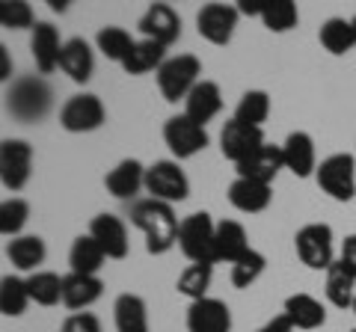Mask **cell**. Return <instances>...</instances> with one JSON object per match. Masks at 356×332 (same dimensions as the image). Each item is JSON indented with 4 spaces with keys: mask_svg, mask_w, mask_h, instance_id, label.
Here are the masks:
<instances>
[{
    "mask_svg": "<svg viewBox=\"0 0 356 332\" xmlns=\"http://www.w3.org/2000/svg\"><path fill=\"white\" fill-rule=\"evenodd\" d=\"M131 223L146 235V249L152 256H163L178 243V217L172 205L158 202V199H140L131 208Z\"/></svg>",
    "mask_w": 356,
    "mask_h": 332,
    "instance_id": "6da1fadb",
    "label": "cell"
},
{
    "mask_svg": "<svg viewBox=\"0 0 356 332\" xmlns=\"http://www.w3.org/2000/svg\"><path fill=\"white\" fill-rule=\"evenodd\" d=\"M54 92L42 77H18L13 83V90L6 92V110L13 113L18 122H36L51 110Z\"/></svg>",
    "mask_w": 356,
    "mask_h": 332,
    "instance_id": "7a4b0ae2",
    "label": "cell"
},
{
    "mask_svg": "<svg viewBox=\"0 0 356 332\" xmlns=\"http://www.w3.org/2000/svg\"><path fill=\"white\" fill-rule=\"evenodd\" d=\"M199 74H202L199 57H193V53H178V57H170L158 69V90L170 104L184 101V98L193 92V86L199 83Z\"/></svg>",
    "mask_w": 356,
    "mask_h": 332,
    "instance_id": "3957f363",
    "label": "cell"
},
{
    "mask_svg": "<svg viewBox=\"0 0 356 332\" xmlns=\"http://www.w3.org/2000/svg\"><path fill=\"white\" fill-rule=\"evenodd\" d=\"M318 187L336 202H350L356 196V158L348 151L330 154L318 163Z\"/></svg>",
    "mask_w": 356,
    "mask_h": 332,
    "instance_id": "277c9868",
    "label": "cell"
},
{
    "mask_svg": "<svg viewBox=\"0 0 356 332\" xmlns=\"http://www.w3.org/2000/svg\"><path fill=\"white\" fill-rule=\"evenodd\" d=\"M214 231H217V223L211 219V214L196 211L181 219L178 247H181V252L193 264H214Z\"/></svg>",
    "mask_w": 356,
    "mask_h": 332,
    "instance_id": "5b68a950",
    "label": "cell"
},
{
    "mask_svg": "<svg viewBox=\"0 0 356 332\" xmlns=\"http://www.w3.org/2000/svg\"><path fill=\"white\" fill-rule=\"evenodd\" d=\"M297 258L309 270H330L336 264V247H332V229L327 223H309L294 235Z\"/></svg>",
    "mask_w": 356,
    "mask_h": 332,
    "instance_id": "8992f818",
    "label": "cell"
},
{
    "mask_svg": "<svg viewBox=\"0 0 356 332\" xmlns=\"http://www.w3.org/2000/svg\"><path fill=\"white\" fill-rule=\"evenodd\" d=\"M146 190L149 199L175 205L191 196V181H187L178 160H154L152 166H146Z\"/></svg>",
    "mask_w": 356,
    "mask_h": 332,
    "instance_id": "52a82bcc",
    "label": "cell"
},
{
    "mask_svg": "<svg viewBox=\"0 0 356 332\" xmlns=\"http://www.w3.org/2000/svg\"><path fill=\"white\" fill-rule=\"evenodd\" d=\"M107 122V110L102 104V98L92 92H81L72 95L69 101L60 110V125L72 134H89V131H98Z\"/></svg>",
    "mask_w": 356,
    "mask_h": 332,
    "instance_id": "ba28073f",
    "label": "cell"
},
{
    "mask_svg": "<svg viewBox=\"0 0 356 332\" xmlns=\"http://www.w3.org/2000/svg\"><path fill=\"white\" fill-rule=\"evenodd\" d=\"M33 169V149L24 140H3L0 146V181L6 190H24Z\"/></svg>",
    "mask_w": 356,
    "mask_h": 332,
    "instance_id": "9c48e42d",
    "label": "cell"
},
{
    "mask_svg": "<svg viewBox=\"0 0 356 332\" xmlns=\"http://www.w3.org/2000/svg\"><path fill=\"white\" fill-rule=\"evenodd\" d=\"M163 142L170 146V151L175 154L178 160H187V158H193V154H199V151L208 146V131L181 113V116L166 119V125H163Z\"/></svg>",
    "mask_w": 356,
    "mask_h": 332,
    "instance_id": "30bf717a",
    "label": "cell"
},
{
    "mask_svg": "<svg viewBox=\"0 0 356 332\" xmlns=\"http://www.w3.org/2000/svg\"><path fill=\"white\" fill-rule=\"evenodd\" d=\"M238 18H241L238 6H232V3H208V6L199 9L196 30H199V36L211 42V45H229L232 36H235Z\"/></svg>",
    "mask_w": 356,
    "mask_h": 332,
    "instance_id": "8fae6325",
    "label": "cell"
},
{
    "mask_svg": "<svg viewBox=\"0 0 356 332\" xmlns=\"http://www.w3.org/2000/svg\"><path fill=\"white\" fill-rule=\"evenodd\" d=\"M137 27L143 33V39L158 42L163 48L175 45L178 36H181V18H178V13L170 3H152L146 13H143Z\"/></svg>",
    "mask_w": 356,
    "mask_h": 332,
    "instance_id": "7c38bea8",
    "label": "cell"
},
{
    "mask_svg": "<svg viewBox=\"0 0 356 332\" xmlns=\"http://www.w3.org/2000/svg\"><path fill=\"white\" fill-rule=\"evenodd\" d=\"M264 146V134L261 128H252V125H243L238 119H229L220 131V151L222 158L235 160V166L241 160H247L252 151H259Z\"/></svg>",
    "mask_w": 356,
    "mask_h": 332,
    "instance_id": "4fadbf2b",
    "label": "cell"
},
{
    "mask_svg": "<svg viewBox=\"0 0 356 332\" xmlns=\"http://www.w3.org/2000/svg\"><path fill=\"white\" fill-rule=\"evenodd\" d=\"M187 332H232V312L222 300L205 297L187 306Z\"/></svg>",
    "mask_w": 356,
    "mask_h": 332,
    "instance_id": "5bb4252c",
    "label": "cell"
},
{
    "mask_svg": "<svg viewBox=\"0 0 356 332\" xmlns=\"http://www.w3.org/2000/svg\"><path fill=\"white\" fill-rule=\"evenodd\" d=\"M238 179H250V181H261L270 184L276 175L285 169V158H282V146H264L259 151H252L247 160H241L238 166Z\"/></svg>",
    "mask_w": 356,
    "mask_h": 332,
    "instance_id": "9a60e30c",
    "label": "cell"
},
{
    "mask_svg": "<svg viewBox=\"0 0 356 332\" xmlns=\"http://www.w3.org/2000/svg\"><path fill=\"white\" fill-rule=\"evenodd\" d=\"M282 158L285 169L294 172L297 179H309L312 172H318V154H315V140L306 131H294L282 142Z\"/></svg>",
    "mask_w": 356,
    "mask_h": 332,
    "instance_id": "2e32d148",
    "label": "cell"
},
{
    "mask_svg": "<svg viewBox=\"0 0 356 332\" xmlns=\"http://www.w3.org/2000/svg\"><path fill=\"white\" fill-rule=\"evenodd\" d=\"M89 235L102 243L107 258L122 261L128 256V226L122 223L116 214H98L92 223H89Z\"/></svg>",
    "mask_w": 356,
    "mask_h": 332,
    "instance_id": "e0dca14e",
    "label": "cell"
},
{
    "mask_svg": "<svg viewBox=\"0 0 356 332\" xmlns=\"http://www.w3.org/2000/svg\"><path fill=\"white\" fill-rule=\"evenodd\" d=\"M63 45H65V42H60V30L54 24H48V21H39V24L33 27L30 53H33V60H36L42 74H51L54 69H60Z\"/></svg>",
    "mask_w": 356,
    "mask_h": 332,
    "instance_id": "ac0fdd59",
    "label": "cell"
},
{
    "mask_svg": "<svg viewBox=\"0 0 356 332\" xmlns=\"http://www.w3.org/2000/svg\"><path fill=\"white\" fill-rule=\"evenodd\" d=\"M104 187H107V193L116 199H134L140 193V187H146V166L134 158L119 160L113 169L104 175Z\"/></svg>",
    "mask_w": 356,
    "mask_h": 332,
    "instance_id": "d6986e66",
    "label": "cell"
},
{
    "mask_svg": "<svg viewBox=\"0 0 356 332\" xmlns=\"http://www.w3.org/2000/svg\"><path fill=\"white\" fill-rule=\"evenodd\" d=\"M222 110V92L214 81H199L193 86V92L184 98V116L193 119L196 125H208L211 119Z\"/></svg>",
    "mask_w": 356,
    "mask_h": 332,
    "instance_id": "ffe728a7",
    "label": "cell"
},
{
    "mask_svg": "<svg viewBox=\"0 0 356 332\" xmlns=\"http://www.w3.org/2000/svg\"><path fill=\"white\" fill-rule=\"evenodd\" d=\"M252 247L247 240V229H243L238 219H222L217 223L214 231V261H226V264H235L247 256Z\"/></svg>",
    "mask_w": 356,
    "mask_h": 332,
    "instance_id": "44dd1931",
    "label": "cell"
},
{
    "mask_svg": "<svg viewBox=\"0 0 356 332\" xmlns=\"http://www.w3.org/2000/svg\"><path fill=\"white\" fill-rule=\"evenodd\" d=\"M229 202H232V208H238L241 214H261L270 208L273 190H270V184L235 179L229 184Z\"/></svg>",
    "mask_w": 356,
    "mask_h": 332,
    "instance_id": "7402d4cb",
    "label": "cell"
},
{
    "mask_svg": "<svg viewBox=\"0 0 356 332\" xmlns=\"http://www.w3.org/2000/svg\"><path fill=\"white\" fill-rule=\"evenodd\" d=\"M282 315L291 320L294 329H321L327 324V308L321 306V300H315L312 294H291V297H285Z\"/></svg>",
    "mask_w": 356,
    "mask_h": 332,
    "instance_id": "603a6c76",
    "label": "cell"
},
{
    "mask_svg": "<svg viewBox=\"0 0 356 332\" xmlns=\"http://www.w3.org/2000/svg\"><path fill=\"white\" fill-rule=\"evenodd\" d=\"M102 294H104V282L98 279V276H83V273L63 276V303L74 308V312L98 303Z\"/></svg>",
    "mask_w": 356,
    "mask_h": 332,
    "instance_id": "cb8c5ba5",
    "label": "cell"
},
{
    "mask_svg": "<svg viewBox=\"0 0 356 332\" xmlns=\"http://www.w3.org/2000/svg\"><path fill=\"white\" fill-rule=\"evenodd\" d=\"M60 69L72 77L74 83H86L95 72V53L86 39H69L60 53Z\"/></svg>",
    "mask_w": 356,
    "mask_h": 332,
    "instance_id": "d4e9b609",
    "label": "cell"
},
{
    "mask_svg": "<svg viewBox=\"0 0 356 332\" xmlns=\"http://www.w3.org/2000/svg\"><path fill=\"white\" fill-rule=\"evenodd\" d=\"M116 332H149V306L137 294H119L113 303Z\"/></svg>",
    "mask_w": 356,
    "mask_h": 332,
    "instance_id": "484cf974",
    "label": "cell"
},
{
    "mask_svg": "<svg viewBox=\"0 0 356 332\" xmlns=\"http://www.w3.org/2000/svg\"><path fill=\"white\" fill-rule=\"evenodd\" d=\"M107 261V252L102 249L92 235H81L74 238L72 249H69V264H72V273H83V276H98V270L104 267Z\"/></svg>",
    "mask_w": 356,
    "mask_h": 332,
    "instance_id": "4316f807",
    "label": "cell"
},
{
    "mask_svg": "<svg viewBox=\"0 0 356 332\" xmlns=\"http://www.w3.org/2000/svg\"><path fill=\"white\" fill-rule=\"evenodd\" d=\"M44 256H48V249H44V240L39 235H21L6 243V258L13 261V267L24 273H36Z\"/></svg>",
    "mask_w": 356,
    "mask_h": 332,
    "instance_id": "83f0119b",
    "label": "cell"
},
{
    "mask_svg": "<svg viewBox=\"0 0 356 332\" xmlns=\"http://www.w3.org/2000/svg\"><path fill=\"white\" fill-rule=\"evenodd\" d=\"M166 60H170V57H166L163 45H158V42H149V39H140V42H134V48L125 57V63H122V69H125V74L140 77V74L158 72Z\"/></svg>",
    "mask_w": 356,
    "mask_h": 332,
    "instance_id": "f1b7e54d",
    "label": "cell"
},
{
    "mask_svg": "<svg viewBox=\"0 0 356 332\" xmlns=\"http://www.w3.org/2000/svg\"><path fill=\"white\" fill-rule=\"evenodd\" d=\"M324 291H327V300L336 306V308H353V300H356V276H350L348 270H344V264L336 261L327 270Z\"/></svg>",
    "mask_w": 356,
    "mask_h": 332,
    "instance_id": "f546056e",
    "label": "cell"
},
{
    "mask_svg": "<svg viewBox=\"0 0 356 332\" xmlns=\"http://www.w3.org/2000/svg\"><path fill=\"white\" fill-rule=\"evenodd\" d=\"M321 45H324L332 57H344L350 48H356V30H353V21H344V18H327L324 27H321Z\"/></svg>",
    "mask_w": 356,
    "mask_h": 332,
    "instance_id": "4dcf8cb0",
    "label": "cell"
},
{
    "mask_svg": "<svg viewBox=\"0 0 356 332\" xmlns=\"http://www.w3.org/2000/svg\"><path fill=\"white\" fill-rule=\"evenodd\" d=\"M30 291H27V279L21 276H3L0 279V312L6 317H21L30 306Z\"/></svg>",
    "mask_w": 356,
    "mask_h": 332,
    "instance_id": "1f68e13d",
    "label": "cell"
},
{
    "mask_svg": "<svg viewBox=\"0 0 356 332\" xmlns=\"http://www.w3.org/2000/svg\"><path fill=\"white\" fill-rule=\"evenodd\" d=\"M211 276H214V264H191L175 282V291L187 297L191 303L196 300H205L208 297V288H211Z\"/></svg>",
    "mask_w": 356,
    "mask_h": 332,
    "instance_id": "d6a6232c",
    "label": "cell"
},
{
    "mask_svg": "<svg viewBox=\"0 0 356 332\" xmlns=\"http://www.w3.org/2000/svg\"><path fill=\"white\" fill-rule=\"evenodd\" d=\"M27 291L30 300L39 306H57L63 300V279L51 270H36L27 276Z\"/></svg>",
    "mask_w": 356,
    "mask_h": 332,
    "instance_id": "836d02e7",
    "label": "cell"
},
{
    "mask_svg": "<svg viewBox=\"0 0 356 332\" xmlns=\"http://www.w3.org/2000/svg\"><path fill=\"white\" fill-rule=\"evenodd\" d=\"M95 45H98V51H102L107 60H113V63L122 65V63H125V57L131 53V48H134V39H131V33L125 27L107 24V27L98 30Z\"/></svg>",
    "mask_w": 356,
    "mask_h": 332,
    "instance_id": "e575fe53",
    "label": "cell"
},
{
    "mask_svg": "<svg viewBox=\"0 0 356 332\" xmlns=\"http://www.w3.org/2000/svg\"><path fill=\"white\" fill-rule=\"evenodd\" d=\"M267 116H270V95L264 90H250L241 95L232 119L243 122V125H252V128H261V122H267Z\"/></svg>",
    "mask_w": 356,
    "mask_h": 332,
    "instance_id": "d590c367",
    "label": "cell"
},
{
    "mask_svg": "<svg viewBox=\"0 0 356 332\" xmlns=\"http://www.w3.org/2000/svg\"><path fill=\"white\" fill-rule=\"evenodd\" d=\"M297 21H300V13H297L294 0H267V3H264L261 24L270 30V33H288V30H294Z\"/></svg>",
    "mask_w": 356,
    "mask_h": 332,
    "instance_id": "8d00e7d4",
    "label": "cell"
},
{
    "mask_svg": "<svg viewBox=\"0 0 356 332\" xmlns=\"http://www.w3.org/2000/svg\"><path fill=\"white\" fill-rule=\"evenodd\" d=\"M27 219H30V202L27 199H6L3 205H0V231H3L6 238H21V231H24L27 226Z\"/></svg>",
    "mask_w": 356,
    "mask_h": 332,
    "instance_id": "74e56055",
    "label": "cell"
},
{
    "mask_svg": "<svg viewBox=\"0 0 356 332\" xmlns=\"http://www.w3.org/2000/svg\"><path fill=\"white\" fill-rule=\"evenodd\" d=\"M264 267H267V258L261 256L259 249H250L241 261L232 264V285L241 288V291L243 288H250V285H255L259 282V276L264 273Z\"/></svg>",
    "mask_w": 356,
    "mask_h": 332,
    "instance_id": "f35d334b",
    "label": "cell"
},
{
    "mask_svg": "<svg viewBox=\"0 0 356 332\" xmlns=\"http://www.w3.org/2000/svg\"><path fill=\"white\" fill-rule=\"evenodd\" d=\"M0 24L6 30H27L36 27V15L27 0H3L0 3Z\"/></svg>",
    "mask_w": 356,
    "mask_h": 332,
    "instance_id": "ab89813d",
    "label": "cell"
},
{
    "mask_svg": "<svg viewBox=\"0 0 356 332\" xmlns=\"http://www.w3.org/2000/svg\"><path fill=\"white\" fill-rule=\"evenodd\" d=\"M60 332H102V320L89 312H74L63 320Z\"/></svg>",
    "mask_w": 356,
    "mask_h": 332,
    "instance_id": "60d3db41",
    "label": "cell"
},
{
    "mask_svg": "<svg viewBox=\"0 0 356 332\" xmlns=\"http://www.w3.org/2000/svg\"><path fill=\"white\" fill-rule=\"evenodd\" d=\"M339 261L344 264V270L350 276H356V235H348L341 243V252H339Z\"/></svg>",
    "mask_w": 356,
    "mask_h": 332,
    "instance_id": "b9f144b4",
    "label": "cell"
},
{
    "mask_svg": "<svg viewBox=\"0 0 356 332\" xmlns=\"http://www.w3.org/2000/svg\"><path fill=\"white\" fill-rule=\"evenodd\" d=\"M255 332H294V326H291V320H288L285 315H276V317H270L264 326H259Z\"/></svg>",
    "mask_w": 356,
    "mask_h": 332,
    "instance_id": "7bdbcfd3",
    "label": "cell"
},
{
    "mask_svg": "<svg viewBox=\"0 0 356 332\" xmlns=\"http://www.w3.org/2000/svg\"><path fill=\"white\" fill-rule=\"evenodd\" d=\"M9 77V57H6V48H0V81Z\"/></svg>",
    "mask_w": 356,
    "mask_h": 332,
    "instance_id": "ee69618b",
    "label": "cell"
},
{
    "mask_svg": "<svg viewBox=\"0 0 356 332\" xmlns=\"http://www.w3.org/2000/svg\"><path fill=\"white\" fill-rule=\"evenodd\" d=\"M51 9H54V13H63V9H65V0H51Z\"/></svg>",
    "mask_w": 356,
    "mask_h": 332,
    "instance_id": "f6af8a7d",
    "label": "cell"
},
{
    "mask_svg": "<svg viewBox=\"0 0 356 332\" xmlns=\"http://www.w3.org/2000/svg\"><path fill=\"white\" fill-rule=\"evenodd\" d=\"M350 21H353V30H356V15H353V18H350Z\"/></svg>",
    "mask_w": 356,
    "mask_h": 332,
    "instance_id": "bcb514c9",
    "label": "cell"
},
{
    "mask_svg": "<svg viewBox=\"0 0 356 332\" xmlns=\"http://www.w3.org/2000/svg\"><path fill=\"white\" fill-rule=\"evenodd\" d=\"M353 315H356V300H353Z\"/></svg>",
    "mask_w": 356,
    "mask_h": 332,
    "instance_id": "7dc6e473",
    "label": "cell"
},
{
    "mask_svg": "<svg viewBox=\"0 0 356 332\" xmlns=\"http://www.w3.org/2000/svg\"><path fill=\"white\" fill-rule=\"evenodd\" d=\"M350 332H356V329H350Z\"/></svg>",
    "mask_w": 356,
    "mask_h": 332,
    "instance_id": "c3c4849f",
    "label": "cell"
}]
</instances>
